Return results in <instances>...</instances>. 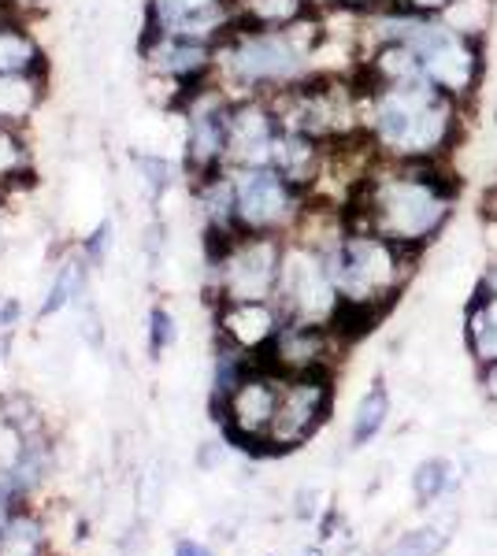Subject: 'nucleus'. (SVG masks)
I'll return each instance as SVG.
<instances>
[{"label": "nucleus", "mask_w": 497, "mask_h": 556, "mask_svg": "<svg viewBox=\"0 0 497 556\" xmlns=\"http://www.w3.org/2000/svg\"><path fill=\"white\" fill-rule=\"evenodd\" d=\"M460 190L464 178L453 172V160L397 164L378 156L372 175L346 204V223L412 253H427L453 223Z\"/></svg>", "instance_id": "f257e3e1"}, {"label": "nucleus", "mask_w": 497, "mask_h": 556, "mask_svg": "<svg viewBox=\"0 0 497 556\" xmlns=\"http://www.w3.org/2000/svg\"><path fill=\"white\" fill-rule=\"evenodd\" d=\"M468 112L472 108L438 93L431 83L364 89V134L378 156L397 164L453 160Z\"/></svg>", "instance_id": "f03ea898"}, {"label": "nucleus", "mask_w": 497, "mask_h": 556, "mask_svg": "<svg viewBox=\"0 0 497 556\" xmlns=\"http://www.w3.org/2000/svg\"><path fill=\"white\" fill-rule=\"evenodd\" d=\"M327 45V15L309 12L283 30L238 26L215 45V83L231 97H275L315 71Z\"/></svg>", "instance_id": "7ed1b4c3"}, {"label": "nucleus", "mask_w": 497, "mask_h": 556, "mask_svg": "<svg viewBox=\"0 0 497 556\" xmlns=\"http://www.w3.org/2000/svg\"><path fill=\"white\" fill-rule=\"evenodd\" d=\"M420 256L423 253L394 245L372 230L349 227L346 238L327 253V264L341 304H357V308H372L386 316L405 293V286L412 282Z\"/></svg>", "instance_id": "20e7f679"}, {"label": "nucleus", "mask_w": 497, "mask_h": 556, "mask_svg": "<svg viewBox=\"0 0 497 556\" xmlns=\"http://www.w3.org/2000/svg\"><path fill=\"white\" fill-rule=\"evenodd\" d=\"M283 235H238L208 256L215 301H275L283 271Z\"/></svg>", "instance_id": "39448f33"}, {"label": "nucleus", "mask_w": 497, "mask_h": 556, "mask_svg": "<svg viewBox=\"0 0 497 556\" xmlns=\"http://www.w3.org/2000/svg\"><path fill=\"white\" fill-rule=\"evenodd\" d=\"M275 304H278V312H283V319L323 323V327H331L341 308V298L331 278L327 256H323L320 249L305 245V241H297V238H286Z\"/></svg>", "instance_id": "423d86ee"}, {"label": "nucleus", "mask_w": 497, "mask_h": 556, "mask_svg": "<svg viewBox=\"0 0 497 556\" xmlns=\"http://www.w3.org/2000/svg\"><path fill=\"white\" fill-rule=\"evenodd\" d=\"M234 178L241 235H290L301 219L309 197L294 190L271 164L260 167H227Z\"/></svg>", "instance_id": "0eeeda50"}, {"label": "nucleus", "mask_w": 497, "mask_h": 556, "mask_svg": "<svg viewBox=\"0 0 497 556\" xmlns=\"http://www.w3.org/2000/svg\"><path fill=\"white\" fill-rule=\"evenodd\" d=\"M334 408V379L331 371L315 375H283V393L271 419L264 453H294L309 445L315 430L327 424Z\"/></svg>", "instance_id": "6e6552de"}, {"label": "nucleus", "mask_w": 497, "mask_h": 556, "mask_svg": "<svg viewBox=\"0 0 497 556\" xmlns=\"http://www.w3.org/2000/svg\"><path fill=\"white\" fill-rule=\"evenodd\" d=\"M234 97L220 83H197L186 93V172L194 186L227 167V119Z\"/></svg>", "instance_id": "1a4fd4ad"}, {"label": "nucleus", "mask_w": 497, "mask_h": 556, "mask_svg": "<svg viewBox=\"0 0 497 556\" xmlns=\"http://www.w3.org/2000/svg\"><path fill=\"white\" fill-rule=\"evenodd\" d=\"M278 393H283V375L271 371V367L260 361L220 405L223 430H227L231 442H238L241 450L264 453L271 419H275V408H278Z\"/></svg>", "instance_id": "9d476101"}, {"label": "nucleus", "mask_w": 497, "mask_h": 556, "mask_svg": "<svg viewBox=\"0 0 497 556\" xmlns=\"http://www.w3.org/2000/svg\"><path fill=\"white\" fill-rule=\"evenodd\" d=\"M238 26V0H149V34L220 45Z\"/></svg>", "instance_id": "9b49d317"}, {"label": "nucleus", "mask_w": 497, "mask_h": 556, "mask_svg": "<svg viewBox=\"0 0 497 556\" xmlns=\"http://www.w3.org/2000/svg\"><path fill=\"white\" fill-rule=\"evenodd\" d=\"M341 349H346V342L331 327H323V323L283 319L275 342L264 353V364L278 375H315V371H331L334 356Z\"/></svg>", "instance_id": "f8f14e48"}, {"label": "nucleus", "mask_w": 497, "mask_h": 556, "mask_svg": "<svg viewBox=\"0 0 497 556\" xmlns=\"http://www.w3.org/2000/svg\"><path fill=\"white\" fill-rule=\"evenodd\" d=\"M278 115L268 97H234L227 119V167H260L271 160Z\"/></svg>", "instance_id": "ddd939ff"}, {"label": "nucleus", "mask_w": 497, "mask_h": 556, "mask_svg": "<svg viewBox=\"0 0 497 556\" xmlns=\"http://www.w3.org/2000/svg\"><path fill=\"white\" fill-rule=\"evenodd\" d=\"M278 327H283V312L275 301H220V308H215L220 342L241 349L257 361H264Z\"/></svg>", "instance_id": "4468645a"}, {"label": "nucleus", "mask_w": 497, "mask_h": 556, "mask_svg": "<svg viewBox=\"0 0 497 556\" xmlns=\"http://www.w3.org/2000/svg\"><path fill=\"white\" fill-rule=\"evenodd\" d=\"M146 67L152 78L194 89L197 83H208L215 71V45L208 41H186V38H164V34H149L146 38Z\"/></svg>", "instance_id": "2eb2a0df"}, {"label": "nucleus", "mask_w": 497, "mask_h": 556, "mask_svg": "<svg viewBox=\"0 0 497 556\" xmlns=\"http://www.w3.org/2000/svg\"><path fill=\"white\" fill-rule=\"evenodd\" d=\"M271 167L309 197L315 186H320L323 164H327V146L323 141L309 138V134H297V130H278L275 146H271Z\"/></svg>", "instance_id": "dca6fc26"}, {"label": "nucleus", "mask_w": 497, "mask_h": 556, "mask_svg": "<svg viewBox=\"0 0 497 556\" xmlns=\"http://www.w3.org/2000/svg\"><path fill=\"white\" fill-rule=\"evenodd\" d=\"M464 345L475 367L497 364V293L472 290L464 308Z\"/></svg>", "instance_id": "f3484780"}, {"label": "nucleus", "mask_w": 497, "mask_h": 556, "mask_svg": "<svg viewBox=\"0 0 497 556\" xmlns=\"http://www.w3.org/2000/svg\"><path fill=\"white\" fill-rule=\"evenodd\" d=\"M45 97L41 75H0V127H23Z\"/></svg>", "instance_id": "a211bd4d"}, {"label": "nucleus", "mask_w": 497, "mask_h": 556, "mask_svg": "<svg viewBox=\"0 0 497 556\" xmlns=\"http://www.w3.org/2000/svg\"><path fill=\"white\" fill-rule=\"evenodd\" d=\"M41 67L45 52L34 34L12 20L0 23V75H41Z\"/></svg>", "instance_id": "6ab92c4d"}, {"label": "nucleus", "mask_w": 497, "mask_h": 556, "mask_svg": "<svg viewBox=\"0 0 497 556\" xmlns=\"http://www.w3.org/2000/svg\"><path fill=\"white\" fill-rule=\"evenodd\" d=\"M386 419H390V390L383 379H375L368 386V393L357 401L352 408V424H349V445L352 450H364L368 442H375L383 434Z\"/></svg>", "instance_id": "aec40b11"}, {"label": "nucleus", "mask_w": 497, "mask_h": 556, "mask_svg": "<svg viewBox=\"0 0 497 556\" xmlns=\"http://www.w3.org/2000/svg\"><path fill=\"white\" fill-rule=\"evenodd\" d=\"M309 12H315L309 0H238L241 26H264V30H283Z\"/></svg>", "instance_id": "412c9836"}, {"label": "nucleus", "mask_w": 497, "mask_h": 556, "mask_svg": "<svg viewBox=\"0 0 497 556\" xmlns=\"http://www.w3.org/2000/svg\"><path fill=\"white\" fill-rule=\"evenodd\" d=\"M86 264H89L86 256H67V260H63V264L57 267V278H52L49 293H45V301H41V316H45V319L57 316V312H63L71 301L78 298V293L86 290V271H89Z\"/></svg>", "instance_id": "4be33fe9"}, {"label": "nucleus", "mask_w": 497, "mask_h": 556, "mask_svg": "<svg viewBox=\"0 0 497 556\" xmlns=\"http://www.w3.org/2000/svg\"><path fill=\"white\" fill-rule=\"evenodd\" d=\"M0 556H45V523L30 513H12L0 531Z\"/></svg>", "instance_id": "5701e85b"}, {"label": "nucleus", "mask_w": 497, "mask_h": 556, "mask_svg": "<svg viewBox=\"0 0 497 556\" xmlns=\"http://www.w3.org/2000/svg\"><path fill=\"white\" fill-rule=\"evenodd\" d=\"M34 172L30 146L23 138V127H0V190L15 182H26Z\"/></svg>", "instance_id": "b1692460"}, {"label": "nucleus", "mask_w": 497, "mask_h": 556, "mask_svg": "<svg viewBox=\"0 0 497 556\" xmlns=\"http://www.w3.org/2000/svg\"><path fill=\"white\" fill-rule=\"evenodd\" d=\"M449 486H453V464L446 460V456H427V460L415 464L412 471V497L415 505H435V501H442L449 493Z\"/></svg>", "instance_id": "393cba45"}, {"label": "nucleus", "mask_w": 497, "mask_h": 556, "mask_svg": "<svg viewBox=\"0 0 497 556\" xmlns=\"http://www.w3.org/2000/svg\"><path fill=\"white\" fill-rule=\"evenodd\" d=\"M494 0H453V8L442 15V23H449L453 30L468 34V38L486 41V34L494 30Z\"/></svg>", "instance_id": "a878e982"}, {"label": "nucleus", "mask_w": 497, "mask_h": 556, "mask_svg": "<svg viewBox=\"0 0 497 556\" xmlns=\"http://www.w3.org/2000/svg\"><path fill=\"white\" fill-rule=\"evenodd\" d=\"M446 545H449V527L423 523V527H412V531H405L397 538L386 556H442Z\"/></svg>", "instance_id": "bb28decb"}, {"label": "nucleus", "mask_w": 497, "mask_h": 556, "mask_svg": "<svg viewBox=\"0 0 497 556\" xmlns=\"http://www.w3.org/2000/svg\"><path fill=\"white\" fill-rule=\"evenodd\" d=\"M171 342H175V319H171L167 308H152L149 312V353L160 356L164 349H171Z\"/></svg>", "instance_id": "cd10ccee"}, {"label": "nucleus", "mask_w": 497, "mask_h": 556, "mask_svg": "<svg viewBox=\"0 0 497 556\" xmlns=\"http://www.w3.org/2000/svg\"><path fill=\"white\" fill-rule=\"evenodd\" d=\"M386 8L420 15V20H442V15L453 8V0H386Z\"/></svg>", "instance_id": "c85d7f7f"}, {"label": "nucleus", "mask_w": 497, "mask_h": 556, "mask_svg": "<svg viewBox=\"0 0 497 556\" xmlns=\"http://www.w3.org/2000/svg\"><path fill=\"white\" fill-rule=\"evenodd\" d=\"M108 245H112V223H101V227L94 230V238H89V249H86V260L89 264H101L104 253H108Z\"/></svg>", "instance_id": "c756f323"}, {"label": "nucleus", "mask_w": 497, "mask_h": 556, "mask_svg": "<svg viewBox=\"0 0 497 556\" xmlns=\"http://www.w3.org/2000/svg\"><path fill=\"white\" fill-rule=\"evenodd\" d=\"M138 164H141V172L149 175L146 182L152 186V190L164 193L167 190V164H164V160H160V156H146V160H138Z\"/></svg>", "instance_id": "7c9ffc66"}, {"label": "nucleus", "mask_w": 497, "mask_h": 556, "mask_svg": "<svg viewBox=\"0 0 497 556\" xmlns=\"http://www.w3.org/2000/svg\"><path fill=\"white\" fill-rule=\"evenodd\" d=\"M334 12H352V15H372L378 8H386V0H331ZM327 8V12H331Z\"/></svg>", "instance_id": "2f4dec72"}, {"label": "nucleus", "mask_w": 497, "mask_h": 556, "mask_svg": "<svg viewBox=\"0 0 497 556\" xmlns=\"http://www.w3.org/2000/svg\"><path fill=\"white\" fill-rule=\"evenodd\" d=\"M175 556H212V549L204 542H197V538H178Z\"/></svg>", "instance_id": "473e14b6"}, {"label": "nucleus", "mask_w": 497, "mask_h": 556, "mask_svg": "<svg viewBox=\"0 0 497 556\" xmlns=\"http://www.w3.org/2000/svg\"><path fill=\"white\" fill-rule=\"evenodd\" d=\"M479 386H483V393L497 405V364L490 367H479Z\"/></svg>", "instance_id": "72a5a7b5"}, {"label": "nucleus", "mask_w": 497, "mask_h": 556, "mask_svg": "<svg viewBox=\"0 0 497 556\" xmlns=\"http://www.w3.org/2000/svg\"><path fill=\"white\" fill-rule=\"evenodd\" d=\"M8 519H12V501H8L4 493H0V531L8 527Z\"/></svg>", "instance_id": "f704fd0d"}, {"label": "nucleus", "mask_w": 497, "mask_h": 556, "mask_svg": "<svg viewBox=\"0 0 497 556\" xmlns=\"http://www.w3.org/2000/svg\"><path fill=\"white\" fill-rule=\"evenodd\" d=\"M341 556H372V553H368V549H364V545H349V549H346V553H341Z\"/></svg>", "instance_id": "c9c22d12"}, {"label": "nucleus", "mask_w": 497, "mask_h": 556, "mask_svg": "<svg viewBox=\"0 0 497 556\" xmlns=\"http://www.w3.org/2000/svg\"><path fill=\"white\" fill-rule=\"evenodd\" d=\"M0 4H8V8H20V4H34V0H0Z\"/></svg>", "instance_id": "e433bc0d"}, {"label": "nucleus", "mask_w": 497, "mask_h": 556, "mask_svg": "<svg viewBox=\"0 0 497 556\" xmlns=\"http://www.w3.org/2000/svg\"><path fill=\"white\" fill-rule=\"evenodd\" d=\"M301 556H323V549H320V545H312V549H305Z\"/></svg>", "instance_id": "4c0bfd02"}, {"label": "nucleus", "mask_w": 497, "mask_h": 556, "mask_svg": "<svg viewBox=\"0 0 497 556\" xmlns=\"http://www.w3.org/2000/svg\"><path fill=\"white\" fill-rule=\"evenodd\" d=\"M0 249H4V215H0Z\"/></svg>", "instance_id": "58836bf2"}]
</instances>
